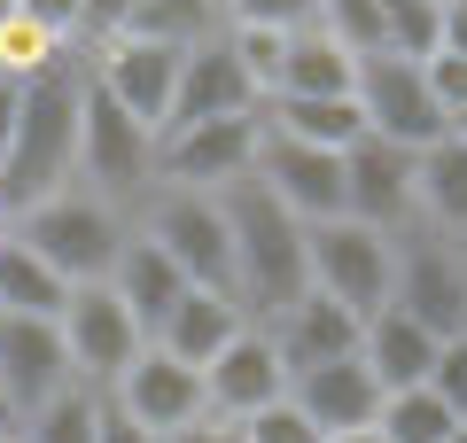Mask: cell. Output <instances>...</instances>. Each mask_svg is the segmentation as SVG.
Masks as SVG:
<instances>
[{
	"mask_svg": "<svg viewBox=\"0 0 467 443\" xmlns=\"http://www.w3.org/2000/svg\"><path fill=\"white\" fill-rule=\"evenodd\" d=\"M265 335H273V350H281L288 381H296L304 366L358 358V319H350L343 304H327V295H312V288H304L288 312H273V319H265Z\"/></svg>",
	"mask_w": 467,
	"mask_h": 443,
	"instance_id": "19",
	"label": "cell"
},
{
	"mask_svg": "<svg viewBox=\"0 0 467 443\" xmlns=\"http://www.w3.org/2000/svg\"><path fill=\"white\" fill-rule=\"evenodd\" d=\"M358 86V55H343L327 32H296L288 39V63H281V94H304V101H327V94H350Z\"/></svg>",
	"mask_w": 467,
	"mask_h": 443,
	"instance_id": "26",
	"label": "cell"
},
{
	"mask_svg": "<svg viewBox=\"0 0 467 443\" xmlns=\"http://www.w3.org/2000/svg\"><path fill=\"white\" fill-rule=\"evenodd\" d=\"M101 443H156V436H149V428H133L117 405H101Z\"/></svg>",
	"mask_w": 467,
	"mask_h": 443,
	"instance_id": "42",
	"label": "cell"
},
{
	"mask_svg": "<svg viewBox=\"0 0 467 443\" xmlns=\"http://www.w3.org/2000/svg\"><path fill=\"white\" fill-rule=\"evenodd\" d=\"M78 171L94 180V195L109 202V211L156 195V132L133 125L94 78H86V94H78Z\"/></svg>",
	"mask_w": 467,
	"mask_h": 443,
	"instance_id": "6",
	"label": "cell"
},
{
	"mask_svg": "<svg viewBox=\"0 0 467 443\" xmlns=\"http://www.w3.org/2000/svg\"><path fill=\"white\" fill-rule=\"evenodd\" d=\"M226 24H257V32H312L319 0H226Z\"/></svg>",
	"mask_w": 467,
	"mask_h": 443,
	"instance_id": "33",
	"label": "cell"
},
{
	"mask_svg": "<svg viewBox=\"0 0 467 443\" xmlns=\"http://www.w3.org/2000/svg\"><path fill=\"white\" fill-rule=\"evenodd\" d=\"M55 335H63V358H70V374H78V389H117V374L149 350L140 319L109 295V280L70 288V304H63V319H55Z\"/></svg>",
	"mask_w": 467,
	"mask_h": 443,
	"instance_id": "7",
	"label": "cell"
},
{
	"mask_svg": "<svg viewBox=\"0 0 467 443\" xmlns=\"http://www.w3.org/2000/svg\"><path fill=\"white\" fill-rule=\"evenodd\" d=\"M16 101H24V78H0V164H8V140H16Z\"/></svg>",
	"mask_w": 467,
	"mask_h": 443,
	"instance_id": "41",
	"label": "cell"
},
{
	"mask_svg": "<svg viewBox=\"0 0 467 443\" xmlns=\"http://www.w3.org/2000/svg\"><path fill=\"white\" fill-rule=\"evenodd\" d=\"M281 397H288V366H281V350H273L265 327H242L211 366H202V405H211V420L242 428L250 412L281 405Z\"/></svg>",
	"mask_w": 467,
	"mask_h": 443,
	"instance_id": "15",
	"label": "cell"
},
{
	"mask_svg": "<svg viewBox=\"0 0 467 443\" xmlns=\"http://www.w3.org/2000/svg\"><path fill=\"white\" fill-rule=\"evenodd\" d=\"M16 24L39 32L47 47H63V39L86 32V0H16Z\"/></svg>",
	"mask_w": 467,
	"mask_h": 443,
	"instance_id": "36",
	"label": "cell"
},
{
	"mask_svg": "<svg viewBox=\"0 0 467 443\" xmlns=\"http://www.w3.org/2000/svg\"><path fill=\"white\" fill-rule=\"evenodd\" d=\"M257 117H218V125H187L156 140V187H195V195H226L234 180L257 171Z\"/></svg>",
	"mask_w": 467,
	"mask_h": 443,
	"instance_id": "9",
	"label": "cell"
},
{
	"mask_svg": "<svg viewBox=\"0 0 467 443\" xmlns=\"http://www.w3.org/2000/svg\"><path fill=\"white\" fill-rule=\"evenodd\" d=\"M265 101H257V86L242 78V63H234L226 32L202 39V47H187L180 63V94H171V117L164 132H187V125H218V117H257Z\"/></svg>",
	"mask_w": 467,
	"mask_h": 443,
	"instance_id": "17",
	"label": "cell"
},
{
	"mask_svg": "<svg viewBox=\"0 0 467 443\" xmlns=\"http://www.w3.org/2000/svg\"><path fill=\"white\" fill-rule=\"evenodd\" d=\"M460 428V412H444L429 389H389L382 412H374V436L382 443H444Z\"/></svg>",
	"mask_w": 467,
	"mask_h": 443,
	"instance_id": "28",
	"label": "cell"
},
{
	"mask_svg": "<svg viewBox=\"0 0 467 443\" xmlns=\"http://www.w3.org/2000/svg\"><path fill=\"white\" fill-rule=\"evenodd\" d=\"M109 405L125 412L133 428H149V436H171V428H187V420L211 412V405H202V374H195V366H180V358H164L156 343L117 374Z\"/></svg>",
	"mask_w": 467,
	"mask_h": 443,
	"instance_id": "16",
	"label": "cell"
},
{
	"mask_svg": "<svg viewBox=\"0 0 467 443\" xmlns=\"http://www.w3.org/2000/svg\"><path fill=\"white\" fill-rule=\"evenodd\" d=\"M389 304H398L413 327H429L436 343L467 335V249L436 242V233L398 242V288H389Z\"/></svg>",
	"mask_w": 467,
	"mask_h": 443,
	"instance_id": "10",
	"label": "cell"
},
{
	"mask_svg": "<svg viewBox=\"0 0 467 443\" xmlns=\"http://www.w3.org/2000/svg\"><path fill=\"white\" fill-rule=\"evenodd\" d=\"M343 218L405 242V233H413V156L389 148V140H374V132L358 148H343Z\"/></svg>",
	"mask_w": 467,
	"mask_h": 443,
	"instance_id": "14",
	"label": "cell"
},
{
	"mask_svg": "<svg viewBox=\"0 0 467 443\" xmlns=\"http://www.w3.org/2000/svg\"><path fill=\"white\" fill-rule=\"evenodd\" d=\"M101 405H109L101 389H78V381H70L55 405H39L32 420H24V443H101Z\"/></svg>",
	"mask_w": 467,
	"mask_h": 443,
	"instance_id": "29",
	"label": "cell"
},
{
	"mask_svg": "<svg viewBox=\"0 0 467 443\" xmlns=\"http://www.w3.org/2000/svg\"><path fill=\"white\" fill-rule=\"evenodd\" d=\"M109 295L140 319V335H156V327H164V312L187 295V280H180V264L133 226V242H125V257H117V273H109Z\"/></svg>",
	"mask_w": 467,
	"mask_h": 443,
	"instance_id": "24",
	"label": "cell"
},
{
	"mask_svg": "<svg viewBox=\"0 0 467 443\" xmlns=\"http://www.w3.org/2000/svg\"><path fill=\"white\" fill-rule=\"evenodd\" d=\"M436 32H444V0H382V55L429 63Z\"/></svg>",
	"mask_w": 467,
	"mask_h": 443,
	"instance_id": "30",
	"label": "cell"
},
{
	"mask_svg": "<svg viewBox=\"0 0 467 443\" xmlns=\"http://www.w3.org/2000/svg\"><path fill=\"white\" fill-rule=\"evenodd\" d=\"M156 443H242V428H234V420H211V412H202V420L171 428V436H156Z\"/></svg>",
	"mask_w": 467,
	"mask_h": 443,
	"instance_id": "38",
	"label": "cell"
},
{
	"mask_svg": "<svg viewBox=\"0 0 467 443\" xmlns=\"http://www.w3.org/2000/svg\"><path fill=\"white\" fill-rule=\"evenodd\" d=\"M436 55H460V63H467V0H444V32H436Z\"/></svg>",
	"mask_w": 467,
	"mask_h": 443,
	"instance_id": "39",
	"label": "cell"
},
{
	"mask_svg": "<svg viewBox=\"0 0 467 443\" xmlns=\"http://www.w3.org/2000/svg\"><path fill=\"white\" fill-rule=\"evenodd\" d=\"M218 202H226V233H234V295H242L250 327H265L273 312H288L312 288L304 280V226L257 180H234Z\"/></svg>",
	"mask_w": 467,
	"mask_h": 443,
	"instance_id": "2",
	"label": "cell"
},
{
	"mask_svg": "<svg viewBox=\"0 0 467 443\" xmlns=\"http://www.w3.org/2000/svg\"><path fill=\"white\" fill-rule=\"evenodd\" d=\"M413 218H420V233L467 249V140L460 132H444L436 148L413 156Z\"/></svg>",
	"mask_w": 467,
	"mask_h": 443,
	"instance_id": "21",
	"label": "cell"
},
{
	"mask_svg": "<svg viewBox=\"0 0 467 443\" xmlns=\"http://www.w3.org/2000/svg\"><path fill=\"white\" fill-rule=\"evenodd\" d=\"M8 233H16L63 288H94V280H109L117 257H125V242H133L125 211H109V202L86 195V187H63V195H47L39 211L8 218Z\"/></svg>",
	"mask_w": 467,
	"mask_h": 443,
	"instance_id": "3",
	"label": "cell"
},
{
	"mask_svg": "<svg viewBox=\"0 0 467 443\" xmlns=\"http://www.w3.org/2000/svg\"><path fill=\"white\" fill-rule=\"evenodd\" d=\"M180 47H156V39H133V32H117L109 47H101L94 63V86L117 101V109L133 117V125H149L156 140H164V117H171V94H180Z\"/></svg>",
	"mask_w": 467,
	"mask_h": 443,
	"instance_id": "13",
	"label": "cell"
},
{
	"mask_svg": "<svg viewBox=\"0 0 467 443\" xmlns=\"http://www.w3.org/2000/svg\"><path fill=\"white\" fill-rule=\"evenodd\" d=\"M444 443H467V420H460V428H451V436H444Z\"/></svg>",
	"mask_w": 467,
	"mask_h": 443,
	"instance_id": "45",
	"label": "cell"
},
{
	"mask_svg": "<svg viewBox=\"0 0 467 443\" xmlns=\"http://www.w3.org/2000/svg\"><path fill=\"white\" fill-rule=\"evenodd\" d=\"M250 180L265 187L296 226H327V218H343V156H327V148H304V140L265 132Z\"/></svg>",
	"mask_w": 467,
	"mask_h": 443,
	"instance_id": "12",
	"label": "cell"
},
{
	"mask_svg": "<svg viewBox=\"0 0 467 443\" xmlns=\"http://www.w3.org/2000/svg\"><path fill=\"white\" fill-rule=\"evenodd\" d=\"M242 443H327V436L296 412V397H281V405H265V412L242 420Z\"/></svg>",
	"mask_w": 467,
	"mask_h": 443,
	"instance_id": "35",
	"label": "cell"
},
{
	"mask_svg": "<svg viewBox=\"0 0 467 443\" xmlns=\"http://www.w3.org/2000/svg\"><path fill=\"white\" fill-rule=\"evenodd\" d=\"M358 358H367V374L382 381V397L389 389H420L429 366H436V335L413 327V319L389 304V312H374L367 327H358Z\"/></svg>",
	"mask_w": 467,
	"mask_h": 443,
	"instance_id": "23",
	"label": "cell"
},
{
	"mask_svg": "<svg viewBox=\"0 0 467 443\" xmlns=\"http://www.w3.org/2000/svg\"><path fill=\"white\" fill-rule=\"evenodd\" d=\"M63 304H70V288L0 226V312L8 319H63Z\"/></svg>",
	"mask_w": 467,
	"mask_h": 443,
	"instance_id": "25",
	"label": "cell"
},
{
	"mask_svg": "<svg viewBox=\"0 0 467 443\" xmlns=\"http://www.w3.org/2000/svg\"><path fill=\"white\" fill-rule=\"evenodd\" d=\"M125 16H133V0H86V32H94V24H101V32H125Z\"/></svg>",
	"mask_w": 467,
	"mask_h": 443,
	"instance_id": "40",
	"label": "cell"
},
{
	"mask_svg": "<svg viewBox=\"0 0 467 443\" xmlns=\"http://www.w3.org/2000/svg\"><path fill=\"white\" fill-rule=\"evenodd\" d=\"M288 39H296V32H257V24H226V47H234V63H242V78L257 86V101H273V94H281Z\"/></svg>",
	"mask_w": 467,
	"mask_h": 443,
	"instance_id": "31",
	"label": "cell"
},
{
	"mask_svg": "<svg viewBox=\"0 0 467 443\" xmlns=\"http://www.w3.org/2000/svg\"><path fill=\"white\" fill-rule=\"evenodd\" d=\"M420 389H429L444 412H460V420H467V335L436 343V366H429V381H420Z\"/></svg>",
	"mask_w": 467,
	"mask_h": 443,
	"instance_id": "34",
	"label": "cell"
},
{
	"mask_svg": "<svg viewBox=\"0 0 467 443\" xmlns=\"http://www.w3.org/2000/svg\"><path fill=\"white\" fill-rule=\"evenodd\" d=\"M296 412L319 428V436H350V428H374L382 412V381L367 374V358H327V366H304L288 381Z\"/></svg>",
	"mask_w": 467,
	"mask_h": 443,
	"instance_id": "18",
	"label": "cell"
},
{
	"mask_svg": "<svg viewBox=\"0 0 467 443\" xmlns=\"http://www.w3.org/2000/svg\"><path fill=\"white\" fill-rule=\"evenodd\" d=\"M257 125H265V132H281V140L327 148V156H343V148H358V140H367V117H358V94H327V101L273 94L265 109H257Z\"/></svg>",
	"mask_w": 467,
	"mask_h": 443,
	"instance_id": "22",
	"label": "cell"
},
{
	"mask_svg": "<svg viewBox=\"0 0 467 443\" xmlns=\"http://www.w3.org/2000/svg\"><path fill=\"white\" fill-rule=\"evenodd\" d=\"M304 280L312 295L343 304L358 327L374 312H389V288H398V242L358 218H327V226H304Z\"/></svg>",
	"mask_w": 467,
	"mask_h": 443,
	"instance_id": "4",
	"label": "cell"
},
{
	"mask_svg": "<svg viewBox=\"0 0 467 443\" xmlns=\"http://www.w3.org/2000/svg\"><path fill=\"white\" fill-rule=\"evenodd\" d=\"M327 443H382L374 428H350V436H327Z\"/></svg>",
	"mask_w": 467,
	"mask_h": 443,
	"instance_id": "43",
	"label": "cell"
},
{
	"mask_svg": "<svg viewBox=\"0 0 467 443\" xmlns=\"http://www.w3.org/2000/svg\"><path fill=\"white\" fill-rule=\"evenodd\" d=\"M420 78H429V94H436V109H444V125L460 132V125H467V63H460V55H429V63H420Z\"/></svg>",
	"mask_w": 467,
	"mask_h": 443,
	"instance_id": "37",
	"label": "cell"
},
{
	"mask_svg": "<svg viewBox=\"0 0 467 443\" xmlns=\"http://www.w3.org/2000/svg\"><path fill=\"white\" fill-rule=\"evenodd\" d=\"M70 358H63V335L55 319H8L0 312V420H32L39 405L70 389Z\"/></svg>",
	"mask_w": 467,
	"mask_h": 443,
	"instance_id": "11",
	"label": "cell"
},
{
	"mask_svg": "<svg viewBox=\"0 0 467 443\" xmlns=\"http://www.w3.org/2000/svg\"><path fill=\"white\" fill-rule=\"evenodd\" d=\"M319 32L343 55H382V0H319Z\"/></svg>",
	"mask_w": 467,
	"mask_h": 443,
	"instance_id": "32",
	"label": "cell"
},
{
	"mask_svg": "<svg viewBox=\"0 0 467 443\" xmlns=\"http://www.w3.org/2000/svg\"><path fill=\"white\" fill-rule=\"evenodd\" d=\"M0 443H24V428H8V420H0Z\"/></svg>",
	"mask_w": 467,
	"mask_h": 443,
	"instance_id": "44",
	"label": "cell"
},
{
	"mask_svg": "<svg viewBox=\"0 0 467 443\" xmlns=\"http://www.w3.org/2000/svg\"><path fill=\"white\" fill-rule=\"evenodd\" d=\"M125 32L187 55V47H202V39H218V32H226V0H133Z\"/></svg>",
	"mask_w": 467,
	"mask_h": 443,
	"instance_id": "27",
	"label": "cell"
},
{
	"mask_svg": "<svg viewBox=\"0 0 467 443\" xmlns=\"http://www.w3.org/2000/svg\"><path fill=\"white\" fill-rule=\"evenodd\" d=\"M78 94H86V78L63 55L24 78L16 140H8V164H0V226L70 187V171H78Z\"/></svg>",
	"mask_w": 467,
	"mask_h": 443,
	"instance_id": "1",
	"label": "cell"
},
{
	"mask_svg": "<svg viewBox=\"0 0 467 443\" xmlns=\"http://www.w3.org/2000/svg\"><path fill=\"white\" fill-rule=\"evenodd\" d=\"M140 233L180 264L187 288H226V295H234V233H226V202H218V195H195V187H156ZM234 304H242V295H234Z\"/></svg>",
	"mask_w": 467,
	"mask_h": 443,
	"instance_id": "5",
	"label": "cell"
},
{
	"mask_svg": "<svg viewBox=\"0 0 467 443\" xmlns=\"http://www.w3.org/2000/svg\"><path fill=\"white\" fill-rule=\"evenodd\" d=\"M242 327H250V312H242L226 288H187L180 304L164 312V327H156L149 343L164 350V358H180V366H195V374H202V366H211Z\"/></svg>",
	"mask_w": 467,
	"mask_h": 443,
	"instance_id": "20",
	"label": "cell"
},
{
	"mask_svg": "<svg viewBox=\"0 0 467 443\" xmlns=\"http://www.w3.org/2000/svg\"><path fill=\"white\" fill-rule=\"evenodd\" d=\"M350 94H358L367 132L389 140V148H405V156H420V148H436L451 132L444 109H436V94H429V78H420V63H405V55H367Z\"/></svg>",
	"mask_w": 467,
	"mask_h": 443,
	"instance_id": "8",
	"label": "cell"
}]
</instances>
